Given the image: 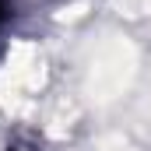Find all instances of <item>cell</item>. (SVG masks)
I'll return each mask as SVG.
<instances>
[{
  "label": "cell",
  "instance_id": "1",
  "mask_svg": "<svg viewBox=\"0 0 151 151\" xmlns=\"http://www.w3.org/2000/svg\"><path fill=\"white\" fill-rule=\"evenodd\" d=\"M11 14H14V11H11V0H0V28L11 21Z\"/></svg>",
  "mask_w": 151,
  "mask_h": 151
},
{
  "label": "cell",
  "instance_id": "2",
  "mask_svg": "<svg viewBox=\"0 0 151 151\" xmlns=\"http://www.w3.org/2000/svg\"><path fill=\"white\" fill-rule=\"evenodd\" d=\"M7 151H35V148H28V144H14V148H7Z\"/></svg>",
  "mask_w": 151,
  "mask_h": 151
}]
</instances>
